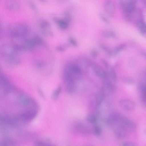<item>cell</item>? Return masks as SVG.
<instances>
[{"mask_svg": "<svg viewBox=\"0 0 146 146\" xmlns=\"http://www.w3.org/2000/svg\"><path fill=\"white\" fill-rule=\"evenodd\" d=\"M0 121L14 127L25 125L37 115L38 106L32 98L11 84L1 87Z\"/></svg>", "mask_w": 146, "mask_h": 146, "instance_id": "6da1fadb", "label": "cell"}, {"mask_svg": "<svg viewBox=\"0 0 146 146\" xmlns=\"http://www.w3.org/2000/svg\"><path fill=\"white\" fill-rule=\"evenodd\" d=\"M106 122L113 130L118 138H124L133 132L136 129L135 123L125 116L118 113L110 115Z\"/></svg>", "mask_w": 146, "mask_h": 146, "instance_id": "7a4b0ae2", "label": "cell"}, {"mask_svg": "<svg viewBox=\"0 0 146 146\" xmlns=\"http://www.w3.org/2000/svg\"><path fill=\"white\" fill-rule=\"evenodd\" d=\"M19 50L13 43H6L0 48V53L2 58L8 64L14 65L20 61Z\"/></svg>", "mask_w": 146, "mask_h": 146, "instance_id": "3957f363", "label": "cell"}, {"mask_svg": "<svg viewBox=\"0 0 146 146\" xmlns=\"http://www.w3.org/2000/svg\"><path fill=\"white\" fill-rule=\"evenodd\" d=\"M7 30L11 38L22 36H27L29 29L25 25L20 23L11 24L7 27Z\"/></svg>", "mask_w": 146, "mask_h": 146, "instance_id": "277c9868", "label": "cell"}, {"mask_svg": "<svg viewBox=\"0 0 146 146\" xmlns=\"http://www.w3.org/2000/svg\"><path fill=\"white\" fill-rule=\"evenodd\" d=\"M120 5L122 10L125 13L129 14L135 9V2L133 0H123L121 1Z\"/></svg>", "mask_w": 146, "mask_h": 146, "instance_id": "5b68a950", "label": "cell"}, {"mask_svg": "<svg viewBox=\"0 0 146 146\" xmlns=\"http://www.w3.org/2000/svg\"><path fill=\"white\" fill-rule=\"evenodd\" d=\"M75 131L80 134L84 135H89L92 132L91 130L85 125L81 123H76L74 127Z\"/></svg>", "mask_w": 146, "mask_h": 146, "instance_id": "8992f818", "label": "cell"}, {"mask_svg": "<svg viewBox=\"0 0 146 146\" xmlns=\"http://www.w3.org/2000/svg\"><path fill=\"white\" fill-rule=\"evenodd\" d=\"M119 104L121 108L125 110L129 111L134 108L135 105L132 101L127 99L121 100L119 101Z\"/></svg>", "mask_w": 146, "mask_h": 146, "instance_id": "52a82bcc", "label": "cell"}, {"mask_svg": "<svg viewBox=\"0 0 146 146\" xmlns=\"http://www.w3.org/2000/svg\"><path fill=\"white\" fill-rule=\"evenodd\" d=\"M104 8L108 15L111 16H113L115 10V6L113 2L110 1H106L104 4Z\"/></svg>", "mask_w": 146, "mask_h": 146, "instance_id": "ba28073f", "label": "cell"}, {"mask_svg": "<svg viewBox=\"0 0 146 146\" xmlns=\"http://www.w3.org/2000/svg\"><path fill=\"white\" fill-rule=\"evenodd\" d=\"M5 5L7 9L11 11H17L20 8L19 4L14 0L7 1L5 3Z\"/></svg>", "mask_w": 146, "mask_h": 146, "instance_id": "9c48e42d", "label": "cell"}, {"mask_svg": "<svg viewBox=\"0 0 146 146\" xmlns=\"http://www.w3.org/2000/svg\"><path fill=\"white\" fill-rule=\"evenodd\" d=\"M94 70L95 74L99 77L105 78L107 77L108 75L104 69L100 66H95L94 67Z\"/></svg>", "mask_w": 146, "mask_h": 146, "instance_id": "30bf717a", "label": "cell"}, {"mask_svg": "<svg viewBox=\"0 0 146 146\" xmlns=\"http://www.w3.org/2000/svg\"><path fill=\"white\" fill-rule=\"evenodd\" d=\"M39 25L42 32L49 31L48 30L50 27V25L48 21L44 19L41 20L39 21Z\"/></svg>", "mask_w": 146, "mask_h": 146, "instance_id": "8fae6325", "label": "cell"}, {"mask_svg": "<svg viewBox=\"0 0 146 146\" xmlns=\"http://www.w3.org/2000/svg\"><path fill=\"white\" fill-rule=\"evenodd\" d=\"M97 116L93 113H90L86 117V121L88 123L93 124H96L97 121Z\"/></svg>", "mask_w": 146, "mask_h": 146, "instance_id": "7c38bea8", "label": "cell"}, {"mask_svg": "<svg viewBox=\"0 0 146 146\" xmlns=\"http://www.w3.org/2000/svg\"><path fill=\"white\" fill-rule=\"evenodd\" d=\"M54 20L61 29H65L68 27V23L66 21L59 19H55Z\"/></svg>", "mask_w": 146, "mask_h": 146, "instance_id": "4fadbf2b", "label": "cell"}, {"mask_svg": "<svg viewBox=\"0 0 146 146\" xmlns=\"http://www.w3.org/2000/svg\"><path fill=\"white\" fill-rule=\"evenodd\" d=\"M92 132L96 136H100L102 133V130L101 127L96 124H94L91 130Z\"/></svg>", "mask_w": 146, "mask_h": 146, "instance_id": "5bb4252c", "label": "cell"}, {"mask_svg": "<svg viewBox=\"0 0 146 146\" xmlns=\"http://www.w3.org/2000/svg\"><path fill=\"white\" fill-rule=\"evenodd\" d=\"M137 27L140 32L143 34H146V24L143 21H139L137 23Z\"/></svg>", "mask_w": 146, "mask_h": 146, "instance_id": "9a60e30c", "label": "cell"}, {"mask_svg": "<svg viewBox=\"0 0 146 146\" xmlns=\"http://www.w3.org/2000/svg\"><path fill=\"white\" fill-rule=\"evenodd\" d=\"M62 90L61 86H58L53 92L52 95V98L53 100H55L58 98Z\"/></svg>", "mask_w": 146, "mask_h": 146, "instance_id": "2e32d148", "label": "cell"}, {"mask_svg": "<svg viewBox=\"0 0 146 146\" xmlns=\"http://www.w3.org/2000/svg\"><path fill=\"white\" fill-rule=\"evenodd\" d=\"M109 73L110 77L112 80L115 82L117 81V77L116 72L114 69L112 68H110Z\"/></svg>", "mask_w": 146, "mask_h": 146, "instance_id": "e0dca14e", "label": "cell"}, {"mask_svg": "<svg viewBox=\"0 0 146 146\" xmlns=\"http://www.w3.org/2000/svg\"><path fill=\"white\" fill-rule=\"evenodd\" d=\"M103 35L104 36L108 38L112 37L115 38V35L112 31H105L103 32Z\"/></svg>", "mask_w": 146, "mask_h": 146, "instance_id": "ac0fdd59", "label": "cell"}, {"mask_svg": "<svg viewBox=\"0 0 146 146\" xmlns=\"http://www.w3.org/2000/svg\"><path fill=\"white\" fill-rule=\"evenodd\" d=\"M119 146H137V144L133 142L124 141L120 143Z\"/></svg>", "mask_w": 146, "mask_h": 146, "instance_id": "d6986e66", "label": "cell"}, {"mask_svg": "<svg viewBox=\"0 0 146 146\" xmlns=\"http://www.w3.org/2000/svg\"><path fill=\"white\" fill-rule=\"evenodd\" d=\"M69 41L70 43L73 46L76 47L78 45L76 39L72 37H70L69 38Z\"/></svg>", "mask_w": 146, "mask_h": 146, "instance_id": "ffe728a7", "label": "cell"}, {"mask_svg": "<svg viewBox=\"0 0 146 146\" xmlns=\"http://www.w3.org/2000/svg\"><path fill=\"white\" fill-rule=\"evenodd\" d=\"M122 80L125 83L129 84H132L134 82V80L133 79L130 78H123V79H122Z\"/></svg>", "mask_w": 146, "mask_h": 146, "instance_id": "44dd1931", "label": "cell"}, {"mask_svg": "<svg viewBox=\"0 0 146 146\" xmlns=\"http://www.w3.org/2000/svg\"><path fill=\"white\" fill-rule=\"evenodd\" d=\"M100 18L104 22L106 23H109V21L107 18L104 14L102 13H101L100 14Z\"/></svg>", "mask_w": 146, "mask_h": 146, "instance_id": "7402d4cb", "label": "cell"}, {"mask_svg": "<svg viewBox=\"0 0 146 146\" xmlns=\"http://www.w3.org/2000/svg\"><path fill=\"white\" fill-rule=\"evenodd\" d=\"M142 93L143 99L146 102V86L143 88L142 90Z\"/></svg>", "mask_w": 146, "mask_h": 146, "instance_id": "603a6c76", "label": "cell"}, {"mask_svg": "<svg viewBox=\"0 0 146 146\" xmlns=\"http://www.w3.org/2000/svg\"><path fill=\"white\" fill-rule=\"evenodd\" d=\"M102 63L106 68H109V66L108 62L105 59H102L101 60Z\"/></svg>", "mask_w": 146, "mask_h": 146, "instance_id": "cb8c5ba5", "label": "cell"}, {"mask_svg": "<svg viewBox=\"0 0 146 146\" xmlns=\"http://www.w3.org/2000/svg\"><path fill=\"white\" fill-rule=\"evenodd\" d=\"M92 53V56L93 57L95 58L97 56L98 52L96 50H93Z\"/></svg>", "mask_w": 146, "mask_h": 146, "instance_id": "d4e9b609", "label": "cell"}, {"mask_svg": "<svg viewBox=\"0 0 146 146\" xmlns=\"http://www.w3.org/2000/svg\"><path fill=\"white\" fill-rule=\"evenodd\" d=\"M142 54L146 58V53L143 52Z\"/></svg>", "mask_w": 146, "mask_h": 146, "instance_id": "484cf974", "label": "cell"}, {"mask_svg": "<svg viewBox=\"0 0 146 146\" xmlns=\"http://www.w3.org/2000/svg\"><path fill=\"white\" fill-rule=\"evenodd\" d=\"M144 133L146 135V128L144 130Z\"/></svg>", "mask_w": 146, "mask_h": 146, "instance_id": "4316f807", "label": "cell"}, {"mask_svg": "<svg viewBox=\"0 0 146 146\" xmlns=\"http://www.w3.org/2000/svg\"><path fill=\"white\" fill-rule=\"evenodd\" d=\"M86 146H90V145H86Z\"/></svg>", "mask_w": 146, "mask_h": 146, "instance_id": "83f0119b", "label": "cell"}]
</instances>
